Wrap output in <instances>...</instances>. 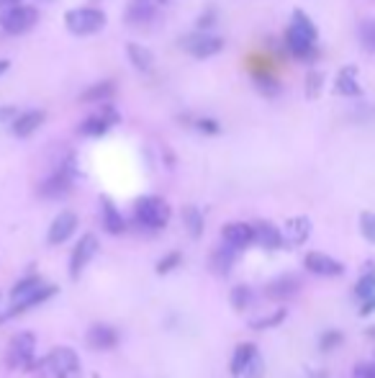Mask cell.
<instances>
[{
	"label": "cell",
	"instance_id": "30",
	"mask_svg": "<svg viewBox=\"0 0 375 378\" xmlns=\"http://www.w3.org/2000/svg\"><path fill=\"white\" fill-rule=\"evenodd\" d=\"M254 83H257V90L262 93V95H268V98H275L278 93H280V83H278L273 75H254Z\"/></svg>",
	"mask_w": 375,
	"mask_h": 378
},
{
	"label": "cell",
	"instance_id": "7",
	"mask_svg": "<svg viewBox=\"0 0 375 378\" xmlns=\"http://www.w3.org/2000/svg\"><path fill=\"white\" fill-rule=\"evenodd\" d=\"M285 49H288L296 60H304V62L316 60V39L301 34V31L293 29V26L285 29Z\"/></svg>",
	"mask_w": 375,
	"mask_h": 378
},
{
	"label": "cell",
	"instance_id": "2",
	"mask_svg": "<svg viewBox=\"0 0 375 378\" xmlns=\"http://www.w3.org/2000/svg\"><path fill=\"white\" fill-rule=\"evenodd\" d=\"M39 23V8L26 6V3H18L13 8H6L0 11V29L11 34V36H18V34H26Z\"/></svg>",
	"mask_w": 375,
	"mask_h": 378
},
{
	"label": "cell",
	"instance_id": "12",
	"mask_svg": "<svg viewBox=\"0 0 375 378\" xmlns=\"http://www.w3.org/2000/svg\"><path fill=\"white\" fill-rule=\"evenodd\" d=\"M69 183H72V160H69L64 168L57 170L52 177H46V183L41 185V196H46V198H60V196H64V193L69 191Z\"/></svg>",
	"mask_w": 375,
	"mask_h": 378
},
{
	"label": "cell",
	"instance_id": "8",
	"mask_svg": "<svg viewBox=\"0 0 375 378\" xmlns=\"http://www.w3.org/2000/svg\"><path fill=\"white\" fill-rule=\"evenodd\" d=\"M95 252H98V237L95 234H83L80 242L75 245V250H72V257H69V276L72 278L80 276Z\"/></svg>",
	"mask_w": 375,
	"mask_h": 378
},
{
	"label": "cell",
	"instance_id": "10",
	"mask_svg": "<svg viewBox=\"0 0 375 378\" xmlns=\"http://www.w3.org/2000/svg\"><path fill=\"white\" fill-rule=\"evenodd\" d=\"M304 265H306L308 273L324 276V278H334V276H342V273H345V265H342V262L334 260L332 255H324V252H308Z\"/></svg>",
	"mask_w": 375,
	"mask_h": 378
},
{
	"label": "cell",
	"instance_id": "22",
	"mask_svg": "<svg viewBox=\"0 0 375 378\" xmlns=\"http://www.w3.org/2000/svg\"><path fill=\"white\" fill-rule=\"evenodd\" d=\"M114 93H116V85L111 83V80H103V83H95L90 85L88 90L80 93V100H83V103H106V100L114 98Z\"/></svg>",
	"mask_w": 375,
	"mask_h": 378
},
{
	"label": "cell",
	"instance_id": "5",
	"mask_svg": "<svg viewBox=\"0 0 375 378\" xmlns=\"http://www.w3.org/2000/svg\"><path fill=\"white\" fill-rule=\"evenodd\" d=\"M44 363L54 373V378H80V358L69 347H54Z\"/></svg>",
	"mask_w": 375,
	"mask_h": 378
},
{
	"label": "cell",
	"instance_id": "11",
	"mask_svg": "<svg viewBox=\"0 0 375 378\" xmlns=\"http://www.w3.org/2000/svg\"><path fill=\"white\" fill-rule=\"evenodd\" d=\"M221 237H224V245L234 247V250H242V247L252 245L254 242V227L245 222H234V224H226L221 229Z\"/></svg>",
	"mask_w": 375,
	"mask_h": 378
},
{
	"label": "cell",
	"instance_id": "23",
	"mask_svg": "<svg viewBox=\"0 0 375 378\" xmlns=\"http://www.w3.org/2000/svg\"><path fill=\"white\" fill-rule=\"evenodd\" d=\"M100 206H103V227H106V231L108 234H121V231L126 229V222H123L121 211L108 198L100 201Z\"/></svg>",
	"mask_w": 375,
	"mask_h": 378
},
{
	"label": "cell",
	"instance_id": "31",
	"mask_svg": "<svg viewBox=\"0 0 375 378\" xmlns=\"http://www.w3.org/2000/svg\"><path fill=\"white\" fill-rule=\"evenodd\" d=\"M250 304H252V291H250L247 285H237V288L231 291V306L237 309V311H245Z\"/></svg>",
	"mask_w": 375,
	"mask_h": 378
},
{
	"label": "cell",
	"instance_id": "20",
	"mask_svg": "<svg viewBox=\"0 0 375 378\" xmlns=\"http://www.w3.org/2000/svg\"><path fill=\"white\" fill-rule=\"evenodd\" d=\"M154 18V0H131L129 11H126V21L131 26H142Z\"/></svg>",
	"mask_w": 375,
	"mask_h": 378
},
{
	"label": "cell",
	"instance_id": "42",
	"mask_svg": "<svg viewBox=\"0 0 375 378\" xmlns=\"http://www.w3.org/2000/svg\"><path fill=\"white\" fill-rule=\"evenodd\" d=\"M375 311V293L368 296V299H362V306H360V314L362 316H370Z\"/></svg>",
	"mask_w": 375,
	"mask_h": 378
},
{
	"label": "cell",
	"instance_id": "6",
	"mask_svg": "<svg viewBox=\"0 0 375 378\" xmlns=\"http://www.w3.org/2000/svg\"><path fill=\"white\" fill-rule=\"evenodd\" d=\"M116 121H118V114H116L108 103H100V114L88 116V119L80 123L77 131H80L83 137H103V134H108V129H111Z\"/></svg>",
	"mask_w": 375,
	"mask_h": 378
},
{
	"label": "cell",
	"instance_id": "26",
	"mask_svg": "<svg viewBox=\"0 0 375 378\" xmlns=\"http://www.w3.org/2000/svg\"><path fill=\"white\" fill-rule=\"evenodd\" d=\"M291 26H293V29H299L301 34H306V36L319 39L316 23L311 21V15H308L306 11H301V8H296V11H293V15H291Z\"/></svg>",
	"mask_w": 375,
	"mask_h": 378
},
{
	"label": "cell",
	"instance_id": "25",
	"mask_svg": "<svg viewBox=\"0 0 375 378\" xmlns=\"http://www.w3.org/2000/svg\"><path fill=\"white\" fill-rule=\"evenodd\" d=\"M257 347L250 345V342H245V345H239L237 350H234V358H231V376H237V373H242V370L250 365V363L257 358Z\"/></svg>",
	"mask_w": 375,
	"mask_h": 378
},
{
	"label": "cell",
	"instance_id": "28",
	"mask_svg": "<svg viewBox=\"0 0 375 378\" xmlns=\"http://www.w3.org/2000/svg\"><path fill=\"white\" fill-rule=\"evenodd\" d=\"M357 36H360L362 49L375 54V18H362L357 26Z\"/></svg>",
	"mask_w": 375,
	"mask_h": 378
},
{
	"label": "cell",
	"instance_id": "38",
	"mask_svg": "<svg viewBox=\"0 0 375 378\" xmlns=\"http://www.w3.org/2000/svg\"><path fill=\"white\" fill-rule=\"evenodd\" d=\"M342 332H337V330H329V332H324L322 335V350H334V347H339V342H342Z\"/></svg>",
	"mask_w": 375,
	"mask_h": 378
},
{
	"label": "cell",
	"instance_id": "35",
	"mask_svg": "<svg viewBox=\"0 0 375 378\" xmlns=\"http://www.w3.org/2000/svg\"><path fill=\"white\" fill-rule=\"evenodd\" d=\"M216 21H219V11H216V8H206V11L198 15V21H196V29H198V31L214 29Z\"/></svg>",
	"mask_w": 375,
	"mask_h": 378
},
{
	"label": "cell",
	"instance_id": "4",
	"mask_svg": "<svg viewBox=\"0 0 375 378\" xmlns=\"http://www.w3.org/2000/svg\"><path fill=\"white\" fill-rule=\"evenodd\" d=\"M180 46H183L185 52H191L196 60H208V57H214L224 49V39L221 36H214V34H208V31H193L188 36L180 39Z\"/></svg>",
	"mask_w": 375,
	"mask_h": 378
},
{
	"label": "cell",
	"instance_id": "1",
	"mask_svg": "<svg viewBox=\"0 0 375 378\" xmlns=\"http://www.w3.org/2000/svg\"><path fill=\"white\" fill-rule=\"evenodd\" d=\"M64 23L75 36H90L106 26V13L100 8H72L64 13Z\"/></svg>",
	"mask_w": 375,
	"mask_h": 378
},
{
	"label": "cell",
	"instance_id": "3",
	"mask_svg": "<svg viewBox=\"0 0 375 378\" xmlns=\"http://www.w3.org/2000/svg\"><path fill=\"white\" fill-rule=\"evenodd\" d=\"M137 219L146 229H162L170 222V206L160 196H144L137 201Z\"/></svg>",
	"mask_w": 375,
	"mask_h": 378
},
{
	"label": "cell",
	"instance_id": "40",
	"mask_svg": "<svg viewBox=\"0 0 375 378\" xmlns=\"http://www.w3.org/2000/svg\"><path fill=\"white\" fill-rule=\"evenodd\" d=\"M355 378H375V363H360L355 368Z\"/></svg>",
	"mask_w": 375,
	"mask_h": 378
},
{
	"label": "cell",
	"instance_id": "15",
	"mask_svg": "<svg viewBox=\"0 0 375 378\" xmlns=\"http://www.w3.org/2000/svg\"><path fill=\"white\" fill-rule=\"evenodd\" d=\"M77 229V216L72 211H62L49 227V245H62L64 239L72 237V231Z\"/></svg>",
	"mask_w": 375,
	"mask_h": 378
},
{
	"label": "cell",
	"instance_id": "19",
	"mask_svg": "<svg viewBox=\"0 0 375 378\" xmlns=\"http://www.w3.org/2000/svg\"><path fill=\"white\" fill-rule=\"evenodd\" d=\"M299 288H301V281L296 276H280L265 288V293H268L270 299L283 301V299H291L293 293H299Z\"/></svg>",
	"mask_w": 375,
	"mask_h": 378
},
{
	"label": "cell",
	"instance_id": "47",
	"mask_svg": "<svg viewBox=\"0 0 375 378\" xmlns=\"http://www.w3.org/2000/svg\"><path fill=\"white\" fill-rule=\"evenodd\" d=\"M44 3H52V0H44Z\"/></svg>",
	"mask_w": 375,
	"mask_h": 378
},
{
	"label": "cell",
	"instance_id": "45",
	"mask_svg": "<svg viewBox=\"0 0 375 378\" xmlns=\"http://www.w3.org/2000/svg\"><path fill=\"white\" fill-rule=\"evenodd\" d=\"M368 337H373V339H375V327H370V330H368Z\"/></svg>",
	"mask_w": 375,
	"mask_h": 378
},
{
	"label": "cell",
	"instance_id": "14",
	"mask_svg": "<svg viewBox=\"0 0 375 378\" xmlns=\"http://www.w3.org/2000/svg\"><path fill=\"white\" fill-rule=\"evenodd\" d=\"M334 93L345 95V98H357L362 95V88L357 83V67L355 65H347L337 72V80H334Z\"/></svg>",
	"mask_w": 375,
	"mask_h": 378
},
{
	"label": "cell",
	"instance_id": "43",
	"mask_svg": "<svg viewBox=\"0 0 375 378\" xmlns=\"http://www.w3.org/2000/svg\"><path fill=\"white\" fill-rule=\"evenodd\" d=\"M21 0H0V11H6V8H13V6H18Z\"/></svg>",
	"mask_w": 375,
	"mask_h": 378
},
{
	"label": "cell",
	"instance_id": "32",
	"mask_svg": "<svg viewBox=\"0 0 375 378\" xmlns=\"http://www.w3.org/2000/svg\"><path fill=\"white\" fill-rule=\"evenodd\" d=\"M322 85H324V72L319 69H311L306 75V98H319V93H322Z\"/></svg>",
	"mask_w": 375,
	"mask_h": 378
},
{
	"label": "cell",
	"instance_id": "34",
	"mask_svg": "<svg viewBox=\"0 0 375 378\" xmlns=\"http://www.w3.org/2000/svg\"><path fill=\"white\" fill-rule=\"evenodd\" d=\"M285 319V309H278L275 314L270 316H262V319H254L252 322V330H270V327H278V324Z\"/></svg>",
	"mask_w": 375,
	"mask_h": 378
},
{
	"label": "cell",
	"instance_id": "17",
	"mask_svg": "<svg viewBox=\"0 0 375 378\" xmlns=\"http://www.w3.org/2000/svg\"><path fill=\"white\" fill-rule=\"evenodd\" d=\"M118 342V335H116L114 327H108V324H95L90 327L88 332V345L93 350H111V347Z\"/></svg>",
	"mask_w": 375,
	"mask_h": 378
},
{
	"label": "cell",
	"instance_id": "36",
	"mask_svg": "<svg viewBox=\"0 0 375 378\" xmlns=\"http://www.w3.org/2000/svg\"><path fill=\"white\" fill-rule=\"evenodd\" d=\"M262 370H265V363H262V358L257 355V358H254V360L250 363V365H247V368L242 370V373H237L234 378H260Z\"/></svg>",
	"mask_w": 375,
	"mask_h": 378
},
{
	"label": "cell",
	"instance_id": "27",
	"mask_svg": "<svg viewBox=\"0 0 375 378\" xmlns=\"http://www.w3.org/2000/svg\"><path fill=\"white\" fill-rule=\"evenodd\" d=\"M183 222H185V227H188V231H191L193 239H198L200 234H203V227H206V224H203V214H200L196 206L183 208Z\"/></svg>",
	"mask_w": 375,
	"mask_h": 378
},
{
	"label": "cell",
	"instance_id": "16",
	"mask_svg": "<svg viewBox=\"0 0 375 378\" xmlns=\"http://www.w3.org/2000/svg\"><path fill=\"white\" fill-rule=\"evenodd\" d=\"M311 234V222H308L306 216H293L285 222V229H283V239L288 242L291 247H299L304 245Z\"/></svg>",
	"mask_w": 375,
	"mask_h": 378
},
{
	"label": "cell",
	"instance_id": "9",
	"mask_svg": "<svg viewBox=\"0 0 375 378\" xmlns=\"http://www.w3.org/2000/svg\"><path fill=\"white\" fill-rule=\"evenodd\" d=\"M34 347H36L34 332H21V335H15L13 342H11V350H8V365H11V368H18V365L31 363V358H34Z\"/></svg>",
	"mask_w": 375,
	"mask_h": 378
},
{
	"label": "cell",
	"instance_id": "33",
	"mask_svg": "<svg viewBox=\"0 0 375 378\" xmlns=\"http://www.w3.org/2000/svg\"><path fill=\"white\" fill-rule=\"evenodd\" d=\"M360 231L370 245H375V214L373 211H362L360 214Z\"/></svg>",
	"mask_w": 375,
	"mask_h": 378
},
{
	"label": "cell",
	"instance_id": "18",
	"mask_svg": "<svg viewBox=\"0 0 375 378\" xmlns=\"http://www.w3.org/2000/svg\"><path fill=\"white\" fill-rule=\"evenodd\" d=\"M254 239H257L262 247H268V250H278V247L285 245L283 231L278 229L275 224H270V222H257V224H254Z\"/></svg>",
	"mask_w": 375,
	"mask_h": 378
},
{
	"label": "cell",
	"instance_id": "41",
	"mask_svg": "<svg viewBox=\"0 0 375 378\" xmlns=\"http://www.w3.org/2000/svg\"><path fill=\"white\" fill-rule=\"evenodd\" d=\"M15 116H18V111H15L13 106H0V123L13 121Z\"/></svg>",
	"mask_w": 375,
	"mask_h": 378
},
{
	"label": "cell",
	"instance_id": "29",
	"mask_svg": "<svg viewBox=\"0 0 375 378\" xmlns=\"http://www.w3.org/2000/svg\"><path fill=\"white\" fill-rule=\"evenodd\" d=\"M375 293V268H368L365 273H362V278L357 281V285H355V296L357 299H368V296H373Z\"/></svg>",
	"mask_w": 375,
	"mask_h": 378
},
{
	"label": "cell",
	"instance_id": "46",
	"mask_svg": "<svg viewBox=\"0 0 375 378\" xmlns=\"http://www.w3.org/2000/svg\"><path fill=\"white\" fill-rule=\"evenodd\" d=\"M154 3H170V0H154Z\"/></svg>",
	"mask_w": 375,
	"mask_h": 378
},
{
	"label": "cell",
	"instance_id": "39",
	"mask_svg": "<svg viewBox=\"0 0 375 378\" xmlns=\"http://www.w3.org/2000/svg\"><path fill=\"white\" fill-rule=\"evenodd\" d=\"M196 129H198L200 134H211V137L221 134V126H219V121H214V119H198V121H196Z\"/></svg>",
	"mask_w": 375,
	"mask_h": 378
},
{
	"label": "cell",
	"instance_id": "37",
	"mask_svg": "<svg viewBox=\"0 0 375 378\" xmlns=\"http://www.w3.org/2000/svg\"><path fill=\"white\" fill-rule=\"evenodd\" d=\"M180 262H183V255L170 252L168 257H162V262H157V273H170V270H175Z\"/></svg>",
	"mask_w": 375,
	"mask_h": 378
},
{
	"label": "cell",
	"instance_id": "24",
	"mask_svg": "<svg viewBox=\"0 0 375 378\" xmlns=\"http://www.w3.org/2000/svg\"><path fill=\"white\" fill-rule=\"evenodd\" d=\"M44 285L46 283L39 276L23 278V281H18V283L13 285V291H11V301H13V304H18V301H26L29 296H34L39 288H44Z\"/></svg>",
	"mask_w": 375,
	"mask_h": 378
},
{
	"label": "cell",
	"instance_id": "44",
	"mask_svg": "<svg viewBox=\"0 0 375 378\" xmlns=\"http://www.w3.org/2000/svg\"><path fill=\"white\" fill-rule=\"evenodd\" d=\"M8 67H11V62H8V60H0V75H3V72H6Z\"/></svg>",
	"mask_w": 375,
	"mask_h": 378
},
{
	"label": "cell",
	"instance_id": "21",
	"mask_svg": "<svg viewBox=\"0 0 375 378\" xmlns=\"http://www.w3.org/2000/svg\"><path fill=\"white\" fill-rule=\"evenodd\" d=\"M126 54H129V62L139 69V72H149V69H152L154 54L149 52L146 46L137 44V41H129V44H126Z\"/></svg>",
	"mask_w": 375,
	"mask_h": 378
},
{
	"label": "cell",
	"instance_id": "13",
	"mask_svg": "<svg viewBox=\"0 0 375 378\" xmlns=\"http://www.w3.org/2000/svg\"><path fill=\"white\" fill-rule=\"evenodd\" d=\"M44 121H46L44 111H23V114H18L13 121H11V134L18 139H26V137H31Z\"/></svg>",
	"mask_w": 375,
	"mask_h": 378
}]
</instances>
